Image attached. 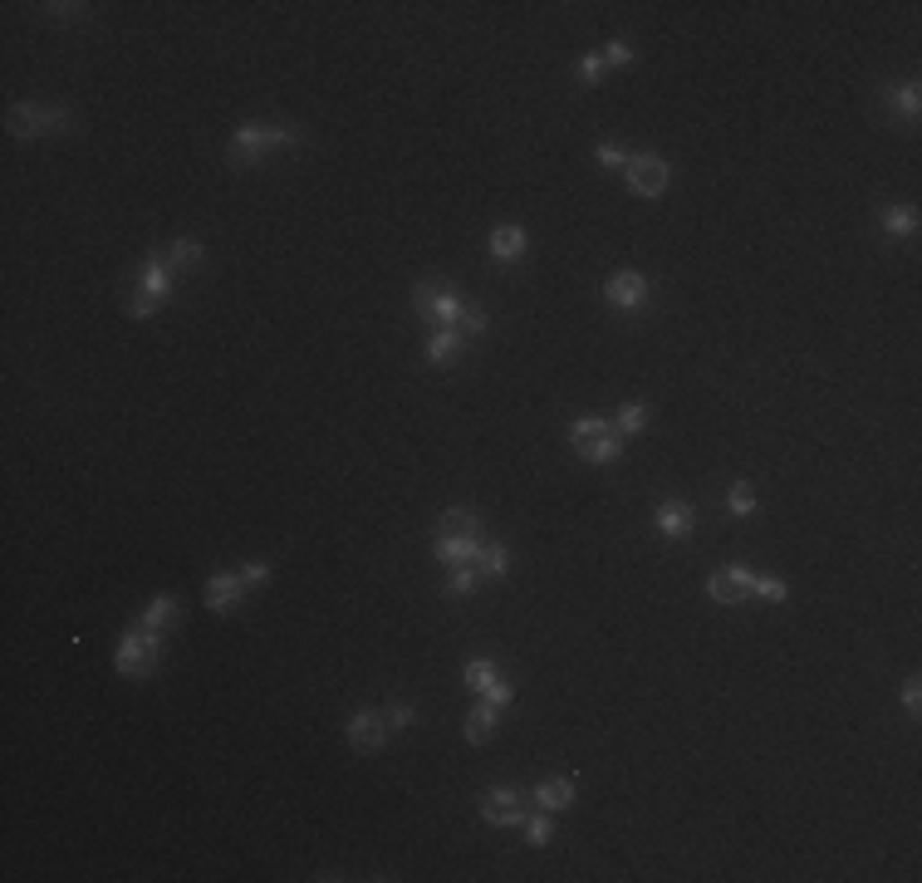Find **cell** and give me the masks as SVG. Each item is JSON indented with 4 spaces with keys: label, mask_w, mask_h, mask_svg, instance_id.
I'll list each match as a JSON object with an SVG mask.
<instances>
[{
    "label": "cell",
    "mask_w": 922,
    "mask_h": 883,
    "mask_svg": "<svg viewBox=\"0 0 922 883\" xmlns=\"http://www.w3.org/2000/svg\"><path fill=\"white\" fill-rule=\"evenodd\" d=\"M295 143H305V128H295V123H240L230 133L226 162L230 168H256L270 148H295Z\"/></svg>",
    "instance_id": "cell-1"
},
{
    "label": "cell",
    "mask_w": 922,
    "mask_h": 883,
    "mask_svg": "<svg viewBox=\"0 0 922 883\" xmlns=\"http://www.w3.org/2000/svg\"><path fill=\"white\" fill-rule=\"evenodd\" d=\"M461 305L466 299L457 295L447 280H417V290H413V309L422 315V325H437V329H457V319H461Z\"/></svg>",
    "instance_id": "cell-2"
},
{
    "label": "cell",
    "mask_w": 922,
    "mask_h": 883,
    "mask_svg": "<svg viewBox=\"0 0 922 883\" xmlns=\"http://www.w3.org/2000/svg\"><path fill=\"white\" fill-rule=\"evenodd\" d=\"M157 648H162V633L143 628V623H133L128 633H123L118 653H113V668L123 672V678H152L157 668Z\"/></svg>",
    "instance_id": "cell-3"
},
{
    "label": "cell",
    "mask_w": 922,
    "mask_h": 883,
    "mask_svg": "<svg viewBox=\"0 0 922 883\" xmlns=\"http://www.w3.org/2000/svg\"><path fill=\"white\" fill-rule=\"evenodd\" d=\"M5 128L15 138H45V133H69L74 128V113L69 108H39V103H10Z\"/></svg>",
    "instance_id": "cell-4"
},
{
    "label": "cell",
    "mask_w": 922,
    "mask_h": 883,
    "mask_svg": "<svg viewBox=\"0 0 922 883\" xmlns=\"http://www.w3.org/2000/svg\"><path fill=\"white\" fill-rule=\"evenodd\" d=\"M628 186H633L638 196H663V186H667V162L657 158V152H628Z\"/></svg>",
    "instance_id": "cell-5"
},
{
    "label": "cell",
    "mask_w": 922,
    "mask_h": 883,
    "mask_svg": "<svg viewBox=\"0 0 922 883\" xmlns=\"http://www.w3.org/2000/svg\"><path fill=\"white\" fill-rule=\"evenodd\" d=\"M387 716L383 712H373V706H363V712H353L349 716V746L353 751H378V746L387 741Z\"/></svg>",
    "instance_id": "cell-6"
},
{
    "label": "cell",
    "mask_w": 922,
    "mask_h": 883,
    "mask_svg": "<svg viewBox=\"0 0 922 883\" xmlns=\"http://www.w3.org/2000/svg\"><path fill=\"white\" fill-rule=\"evenodd\" d=\"M481 815L491 825H526V800H520V791H510V785H496V791H486V800H481Z\"/></svg>",
    "instance_id": "cell-7"
},
{
    "label": "cell",
    "mask_w": 922,
    "mask_h": 883,
    "mask_svg": "<svg viewBox=\"0 0 922 883\" xmlns=\"http://www.w3.org/2000/svg\"><path fill=\"white\" fill-rule=\"evenodd\" d=\"M751 569L746 565H731V569H721V575H711L707 579V594L717 599V604H741V599H751Z\"/></svg>",
    "instance_id": "cell-8"
},
{
    "label": "cell",
    "mask_w": 922,
    "mask_h": 883,
    "mask_svg": "<svg viewBox=\"0 0 922 883\" xmlns=\"http://www.w3.org/2000/svg\"><path fill=\"white\" fill-rule=\"evenodd\" d=\"M604 295H609V305H618V309H638L648 299V280L638 275V270H613V275L604 280Z\"/></svg>",
    "instance_id": "cell-9"
},
{
    "label": "cell",
    "mask_w": 922,
    "mask_h": 883,
    "mask_svg": "<svg viewBox=\"0 0 922 883\" xmlns=\"http://www.w3.org/2000/svg\"><path fill=\"white\" fill-rule=\"evenodd\" d=\"M481 555V530H457V535H437V559L452 565H476Z\"/></svg>",
    "instance_id": "cell-10"
},
{
    "label": "cell",
    "mask_w": 922,
    "mask_h": 883,
    "mask_svg": "<svg viewBox=\"0 0 922 883\" xmlns=\"http://www.w3.org/2000/svg\"><path fill=\"white\" fill-rule=\"evenodd\" d=\"M172 280H177V270L162 261V251H152L148 261L138 265V290H143V295H157V299H167V295H172Z\"/></svg>",
    "instance_id": "cell-11"
},
{
    "label": "cell",
    "mask_w": 922,
    "mask_h": 883,
    "mask_svg": "<svg viewBox=\"0 0 922 883\" xmlns=\"http://www.w3.org/2000/svg\"><path fill=\"white\" fill-rule=\"evenodd\" d=\"M240 594H246V584H240L236 569H222V575H212V584H206V604H212L216 614H230V609L240 604Z\"/></svg>",
    "instance_id": "cell-12"
},
{
    "label": "cell",
    "mask_w": 922,
    "mask_h": 883,
    "mask_svg": "<svg viewBox=\"0 0 922 883\" xmlns=\"http://www.w3.org/2000/svg\"><path fill=\"white\" fill-rule=\"evenodd\" d=\"M653 521H657V530H663V535L683 540V535H692V525H697V511H692L687 501H663Z\"/></svg>",
    "instance_id": "cell-13"
},
{
    "label": "cell",
    "mask_w": 922,
    "mask_h": 883,
    "mask_svg": "<svg viewBox=\"0 0 922 883\" xmlns=\"http://www.w3.org/2000/svg\"><path fill=\"white\" fill-rule=\"evenodd\" d=\"M177 619H182V604H177L172 594H157L148 609H143V628H152V633H167V628H177Z\"/></svg>",
    "instance_id": "cell-14"
},
{
    "label": "cell",
    "mask_w": 922,
    "mask_h": 883,
    "mask_svg": "<svg viewBox=\"0 0 922 883\" xmlns=\"http://www.w3.org/2000/svg\"><path fill=\"white\" fill-rule=\"evenodd\" d=\"M883 103H888V113H898V118L913 123V118H918V108H922V89H918V79H908V84H893V89L883 93Z\"/></svg>",
    "instance_id": "cell-15"
},
{
    "label": "cell",
    "mask_w": 922,
    "mask_h": 883,
    "mask_svg": "<svg viewBox=\"0 0 922 883\" xmlns=\"http://www.w3.org/2000/svg\"><path fill=\"white\" fill-rule=\"evenodd\" d=\"M471 339L461 334V329H437L432 339H427V363H447V359H457V353H466Z\"/></svg>",
    "instance_id": "cell-16"
},
{
    "label": "cell",
    "mask_w": 922,
    "mask_h": 883,
    "mask_svg": "<svg viewBox=\"0 0 922 883\" xmlns=\"http://www.w3.org/2000/svg\"><path fill=\"white\" fill-rule=\"evenodd\" d=\"M491 255L496 261H520L526 255V231L520 226H496L491 231Z\"/></svg>",
    "instance_id": "cell-17"
},
{
    "label": "cell",
    "mask_w": 922,
    "mask_h": 883,
    "mask_svg": "<svg viewBox=\"0 0 922 883\" xmlns=\"http://www.w3.org/2000/svg\"><path fill=\"white\" fill-rule=\"evenodd\" d=\"M618 452H623V437H618V432H604V437H594V442H579V456H584V462H594V466L618 462Z\"/></svg>",
    "instance_id": "cell-18"
},
{
    "label": "cell",
    "mask_w": 922,
    "mask_h": 883,
    "mask_svg": "<svg viewBox=\"0 0 922 883\" xmlns=\"http://www.w3.org/2000/svg\"><path fill=\"white\" fill-rule=\"evenodd\" d=\"M496 722H500V706H476V712L466 716V741L471 746H481V741H491V732H496Z\"/></svg>",
    "instance_id": "cell-19"
},
{
    "label": "cell",
    "mask_w": 922,
    "mask_h": 883,
    "mask_svg": "<svg viewBox=\"0 0 922 883\" xmlns=\"http://www.w3.org/2000/svg\"><path fill=\"white\" fill-rule=\"evenodd\" d=\"M162 261L172 265V270H192V265H202V241L182 236V241H172V246L162 251Z\"/></svg>",
    "instance_id": "cell-20"
},
{
    "label": "cell",
    "mask_w": 922,
    "mask_h": 883,
    "mask_svg": "<svg viewBox=\"0 0 922 883\" xmlns=\"http://www.w3.org/2000/svg\"><path fill=\"white\" fill-rule=\"evenodd\" d=\"M510 569V550L506 545H481V555H476V575L481 579H500Z\"/></svg>",
    "instance_id": "cell-21"
},
{
    "label": "cell",
    "mask_w": 922,
    "mask_h": 883,
    "mask_svg": "<svg viewBox=\"0 0 922 883\" xmlns=\"http://www.w3.org/2000/svg\"><path fill=\"white\" fill-rule=\"evenodd\" d=\"M574 800V781L570 775H560V781H544L540 791H535V805L540 809H564Z\"/></svg>",
    "instance_id": "cell-22"
},
{
    "label": "cell",
    "mask_w": 922,
    "mask_h": 883,
    "mask_svg": "<svg viewBox=\"0 0 922 883\" xmlns=\"http://www.w3.org/2000/svg\"><path fill=\"white\" fill-rule=\"evenodd\" d=\"M496 678H500V672H496V662H491V658H471L466 668H461V682H466V688H476V692H486Z\"/></svg>",
    "instance_id": "cell-23"
},
{
    "label": "cell",
    "mask_w": 922,
    "mask_h": 883,
    "mask_svg": "<svg viewBox=\"0 0 922 883\" xmlns=\"http://www.w3.org/2000/svg\"><path fill=\"white\" fill-rule=\"evenodd\" d=\"M883 231L888 236H918V212H913V206H888V212H883Z\"/></svg>",
    "instance_id": "cell-24"
},
{
    "label": "cell",
    "mask_w": 922,
    "mask_h": 883,
    "mask_svg": "<svg viewBox=\"0 0 922 883\" xmlns=\"http://www.w3.org/2000/svg\"><path fill=\"white\" fill-rule=\"evenodd\" d=\"M604 432H613V422H604V418H574V422H570V442H574V446L604 437Z\"/></svg>",
    "instance_id": "cell-25"
},
{
    "label": "cell",
    "mask_w": 922,
    "mask_h": 883,
    "mask_svg": "<svg viewBox=\"0 0 922 883\" xmlns=\"http://www.w3.org/2000/svg\"><path fill=\"white\" fill-rule=\"evenodd\" d=\"M476 565H452V575H447V594L452 599H466L471 589H476Z\"/></svg>",
    "instance_id": "cell-26"
},
{
    "label": "cell",
    "mask_w": 922,
    "mask_h": 883,
    "mask_svg": "<svg viewBox=\"0 0 922 883\" xmlns=\"http://www.w3.org/2000/svg\"><path fill=\"white\" fill-rule=\"evenodd\" d=\"M457 329H461L466 339H481V334H486V309H481V305H471V299H466V305H461Z\"/></svg>",
    "instance_id": "cell-27"
},
{
    "label": "cell",
    "mask_w": 922,
    "mask_h": 883,
    "mask_svg": "<svg viewBox=\"0 0 922 883\" xmlns=\"http://www.w3.org/2000/svg\"><path fill=\"white\" fill-rule=\"evenodd\" d=\"M526 839H530V844H535V849H540V844H550V839H554V825H550V809H535V815L526 819Z\"/></svg>",
    "instance_id": "cell-28"
},
{
    "label": "cell",
    "mask_w": 922,
    "mask_h": 883,
    "mask_svg": "<svg viewBox=\"0 0 922 883\" xmlns=\"http://www.w3.org/2000/svg\"><path fill=\"white\" fill-rule=\"evenodd\" d=\"M457 530H481L476 511H447L442 521H437V535H457Z\"/></svg>",
    "instance_id": "cell-29"
},
{
    "label": "cell",
    "mask_w": 922,
    "mask_h": 883,
    "mask_svg": "<svg viewBox=\"0 0 922 883\" xmlns=\"http://www.w3.org/2000/svg\"><path fill=\"white\" fill-rule=\"evenodd\" d=\"M643 422H648V408H643V403H628V408L618 412L613 432H618V437H628V432H638V428H643Z\"/></svg>",
    "instance_id": "cell-30"
},
{
    "label": "cell",
    "mask_w": 922,
    "mask_h": 883,
    "mask_svg": "<svg viewBox=\"0 0 922 883\" xmlns=\"http://www.w3.org/2000/svg\"><path fill=\"white\" fill-rule=\"evenodd\" d=\"M726 511L731 515H751V511H756V491H751L746 481H736V486H731V496H726Z\"/></svg>",
    "instance_id": "cell-31"
},
{
    "label": "cell",
    "mask_w": 922,
    "mask_h": 883,
    "mask_svg": "<svg viewBox=\"0 0 922 883\" xmlns=\"http://www.w3.org/2000/svg\"><path fill=\"white\" fill-rule=\"evenodd\" d=\"M751 594H756V599H775V604H780V599H785V579L756 575V579H751Z\"/></svg>",
    "instance_id": "cell-32"
},
{
    "label": "cell",
    "mask_w": 922,
    "mask_h": 883,
    "mask_svg": "<svg viewBox=\"0 0 922 883\" xmlns=\"http://www.w3.org/2000/svg\"><path fill=\"white\" fill-rule=\"evenodd\" d=\"M383 716H387V726H393V732H403V726H413V722H417V712H413V706H407V702L387 706Z\"/></svg>",
    "instance_id": "cell-33"
},
{
    "label": "cell",
    "mask_w": 922,
    "mask_h": 883,
    "mask_svg": "<svg viewBox=\"0 0 922 883\" xmlns=\"http://www.w3.org/2000/svg\"><path fill=\"white\" fill-rule=\"evenodd\" d=\"M599 162H604V168H628V148H618V143H599Z\"/></svg>",
    "instance_id": "cell-34"
},
{
    "label": "cell",
    "mask_w": 922,
    "mask_h": 883,
    "mask_svg": "<svg viewBox=\"0 0 922 883\" xmlns=\"http://www.w3.org/2000/svg\"><path fill=\"white\" fill-rule=\"evenodd\" d=\"M236 575H240V584H246V589H250V584H265V579H270V565H265V559H256V565H246V569H236Z\"/></svg>",
    "instance_id": "cell-35"
},
{
    "label": "cell",
    "mask_w": 922,
    "mask_h": 883,
    "mask_svg": "<svg viewBox=\"0 0 922 883\" xmlns=\"http://www.w3.org/2000/svg\"><path fill=\"white\" fill-rule=\"evenodd\" d=\"M486 702L506 712V706H510V682H506V678H496V682H491V688H486Z\"/></svg>",
    "instance_id": "cell-36"
},
{
    "label": "cell",
    "mask_w": 922,
    "mask_h": 883,
    "mask_svg": "<svg viewBox=\"0 0 922 883\" xmlns=\"http://www.w3.org/2000/svg\"><path fill=\"white\" fill-rule=\"evenodd\" d=\"M604 65H633V49L623 39H613V45H604Z\"/></svg>",
    "instance_id": "cell-37"
},
{
    "label": "cell",
    "mask_w": 922,
    "mask_h": 883,
    "mask_svg": "<svg viewBox=\"0 0 922 883\" xmlns=\"http://www.w3.org/2000/svg\"><path fill=\"white\" fill-rule=\"evenodd\" d=\"M579 79H584V84H599V79H604V59L599 55L579 59Z\"/></svg>",
    "instance_id": "cell-38"
},
{
    "label": "cell",
    "mask_w": 922,
    "mask_h": 883,
    "mask_svg": "<svg viewBox=\"0 0 922 883\" xmlns=\"http://www.w3.org/2000/svg\"><path fill=\"white\" fill-rule=\"evenodd\" d=\"M157 305H162V299H157V295H143V290H138L128 309H133V315H138V319H148V315H157Z\"/></svg>",
    "instance_id": "cell-39"
},
{
    "label": "cell",
    "mask_w": 922,
    "mask_h": 883,
    "mask_svg": "<svg viewBox=\"0 0 922 883\" xmlns=\"http://www.w3.org/2000/svg\"><path fill=\"white\" fill-rule=\"evenodd\" d=\"M903 706H908V712H918V706H922V688H918V682H908V692H903Z\"/></svg>",
    "instance_id": "cell-40"
},
{
    "label": "cell",
    "mask_w": 922,
    "mask_h": 883,
    "mask_svg": "<svg viewBox=\"0 0 922 883\" xmlns=\"http://www.w3.org/2000/svg\"><path fill=\"white\" fill-rule=\"evenodd\" d=\"M45 10H49V15H59V20H65V15H69V20H74V15H79V10H83V5H45Z\"/></svg>",
    "instance_id": "cell-41"
}]
</instances>
